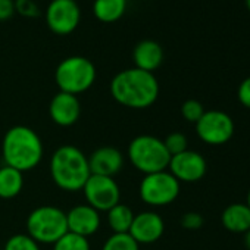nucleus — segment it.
<instances>
[{"instance_id": "obj_1", "label": "nucleus", "mask_w": 250, "mask_h": 250, "mask_svg": "<svg viewBox=\"0 0 250 250\" xmlns=\"http://www.w3.org/2000/svg\"><path fill=\"white\" fill-rule=\"evenodd\" d=\"M159 81L153 72L136 66L118 72L110 81V94L116 103L130 109H147L159 97Z\"/></svg>"}, {"instance_id": "obj_2", "label": "nucleus", "mask_w": 250, "mask_h": 250, "mask_svg": "<svg viewBox=\"0 0 250 250\" xmlns=\"http://www.w3.org/2000/svg\"><path fill=\"white\" fill-rule=\"evenodd\" d=\"M44 156V146L33 128L27 125H14L2 140V158L5 165L21 172L36 169Z\"/></svg>"}, {"instance_id": "obj_3", "label": "nucleus", "mask_w": 250, "mask_h": 250, "mask_svg": "<svg viewBox=\"0 0 250 250\" xmlns=\"http://www.w3.org/2000/svg\"><path fill=\"white\" fill-rule=\"evenodd\" d=\"M49 172L55 186L66 193L81 191L91 175L88 158L72 145H63L52 153Z\"/></svg>"}, {"instance_id": "obj_4", "label": "nucleus", "mask_w": 250, "mask_h": 250, "mask_svg": "<svg viewBox=\"0 0 250 250\" xmlns=\"http://www.w3.org/2000/svg\"><path fill=\"white\" fill-rule=\"evenodd\" d=\"M127 158L134 169L147 175L167 171L171 155L168 153L164 140L150 134H140L130 142Z\"/></svg>"}, {"instance_id": "obj_5", "label": "nucleus", "mask_w": 250, "mask_h": 250, "mask_svg": "<svg viewBox=\"0 0 250 250\" xmlns=\"http://www.w3.org/2000/svg\"><path fill=\"white\" fill-rule=\"evenodd\" d=\"M27 234L39 244H55L68 232L66 212L53 205L34 208L25 219Z\"/></svg>"}, {"instance_id": "obj_6", "label": "nucleus", "mask_w": 250, "mask_h": 250, "mask_svg": "<svg viewBox=\"0 0 250 250\" xmlns=\"http://www.w3.org/2000/svg\"><path fill=\"white\" fill-rule=\"evenodd\" d=\"M96 66L84 56H69L61 61L55 71L59 91L78 96L87 91L96 81Z\"/></svg>"}, {"instance_id": "obj_7", "label": "nucleus", "mask_w": 250, "mask_h": 250, "mask_svg": "<svg viewBox=\"0 0 250 250\" xmlns=\"http://www.w3.org/2000/svg\"><path fill=\"white\" fill-rule=\"evenodd\" d=\"M181 191V183L167 169L147 174L139 186V196L143 203L152 208H164L172 205Z\"/></svg>"}, {"instance_id": "obj_8", "label": "nucleus", "mask_w": 250, "mask_h": 250, "mask_svg": "<svg viewBox=\"0 0 250 250\" xmlns=\"http://www.w3.org/2000/svg\"><path fill=\"white\" fill-rule=\"evenodd\" d=\"M194 125L197 137L209 146H222L228 143L235 131L232 118L227 112L218 109L205 110Z\"/></svg>"}, {"instance_id": "obj_9", "label": "nucleus", "mask_w": 250, "mask_h": 250, "mask_svg": "<svg viewBox=\"0 0 250 250\" xmlns=\"http://www.w3.org/2000/svg\"><path fill=\"white\" fill-rule=\"evenodd\" d=\"M85 203L99 212H107L121 202V187L113 177L90 175L83 190Z\"/></svg>"}, {"instance_id": "obj_10", "label": "nucleus", "mask_w": 250, "mask_h": 250, "mask_svg": "<svg viewBox=\"0 0 250 250\" xmlns=\"http://www.w3.org/2000/svg\"><path fill=\"white\" fill-rule=\"evenodd\" d=\"M80 20L81 11L75 0H52L46 9L47 25L59 36H66L75 31Z\"/></svg>"}, {"instance_id": "obj_11", "label": "nucleus", "mask_w": 250, "mask_h": 250, "mask_svg": "<svg viewBox=\"0 0 250 250\" xmlns=\"http://www.w3.org/2000/svg\"><path fill=\"white\" fill-rule=\"evenodd\" d=\"M168 171L180 183H197L208 172V162L205 156L196 150H184L178 155L171 156Z\"/></svg>"}, {"instance_id": "obj_12", "label": "nucleus", "mask_w": 250, "mask_h": 250, "mask_svg": "<svg viewBox=\"0 0 250 250\" xmlns=\"http://www.w3.org/2000/svg\"><path fill=\"white\" fill-rule=\"evenodd\" d=\"M165 221L155 210H142L134 215L128 234L139 244H153L164 237Z\"/></svg>"}, {"instance_id": "obj_13", "label": "nucleus", "mask_w": 250, "mask_h": 250, "mask_svg": "<svg viewBox=\"0 0 250 250\" xmlns=\"http://www.w3.org/2000/svg\"><path fill=\"white\" fill-rule=\"evenodd\" d=\"M68 231L81 237L94 235L102 227V215L87 203L75 205L66 212Z\"/></svg>"}, {"instance_id": "obj_14", "label": "nucleus", "mask_w": 250, "mask_h": 250, "mask_svg": "<svg viewBox=\"0 0 250 250\" xmlns=\"http://www.w3.org/2000/svg\"><path fill=\"white\" fill-rule=\"evenodd\" d=\"M49 116L58 127H72L81 116V103L78 96L58 91L49 103Z\"/></svg>"}, {"instance_id": "obj_15", "label": "nucleus", "mask_w": 250, "mask_h": 250, "mask_svg": "<svg viewBox=\"0 0 250 250\" xmlns=\"http://www.w3.org/2000/svg\"><path fill=\"white\" fill-rule=\"evenodd\" d=\"M88 158L90 172L93 175L113 177L119 174L125 165L124 153L113 146H102L91 152Z\"/></svg>"}, {"instance_id": "obj_16", "label": "nucleus", "mask_w": 250, "mask_h": 250, "mask_svg": "<svg viewBox=\"0 0 250 250\" xmlns=\"http://www.w3.org/2000/svg\"><path fill=\"white\" fill-rule=\"evenodd\" d=\"M134 66L147 72H155L164 62V49L155 40H142L133 50Z\"/></svg>"}, {"instance_id": "obj_17", "label": "nucleus", "mask_w": 250, "mask_h": 250, "mask_svg": "<svg viewBox=\"0 0 250 250\" xmlns=\"http://www.w3.org/2000/svg\"><path fill=\"white\" fill-rule=\"evenodd\" d=\"M222 227L234 234H246L250 229V208L246 203H231L221 213Z\"/></svg>"}, {"instance_id": "obj_18", "label": "nucleus", "mask_w": 250, "mask_h": 250, "mask_svg": "<svg viewBox=\"0 0 250 250\" xmlns=\"http://www.w3.org/2000/svg\"><path fill=\"white\" fill-rule=\"evenodd\" d=\"M24 172L8 165L0 167V199H15L24 188Z\"/></svg>"}, {"instance_id": "obj_19", "label": "nucleus", "mask_w": 250, "mask_h": 250, "mask_svg": "<svg viewBox=\"0 0 250 250\" xmlns=\"http://www.w3.org/2000/svg\"><path fill=\"white\" fill-rule=\"evenodd\" d=\"M134 212L133 209L125 205V203H118L113 208H110L106 212V221L112 232L115 234H125L130 231V227L134 219Z\"/></svg>"}, {"instance_id": "obj_20", "label": "nucleus", "mask_w": 250, "mask_h": 250, "mask_svg": "<svg viewBox=\"0 0 250 250\" xmlns=\"http://www.w3.org/2000/svg\"><path fill=\"white\" fill-rule=\"evenodd\" d=\"M127 9V0H94L93 14L102 22L118 21Z\"/></svg>"}, {"instance_id": "obj_21", "label": "nucleus", "mask_w": 250, "mask_h": 250, "mask_svg": "<svg viewBox=\"0 0 250 250\" xmlns=\"http://www.w3.org/2000/svg\"><path fill=\"white\" fill-rule=\"evenodd\" d=\"M100 250H140V244L128 234L112 232L103 243Z\"/></svg>"}, {"instance_id": "obj_22", "label": "nucleus", "mask_w": 250, "mask_h": 250, "mask_svg": "<svg viewBox=\"0 0 250 250\" xmlns=\"http://www.w3.org/2000/svg\"><path fill=\"white\" fill-rule=\"evenodd\" d=\"M52 250H91V246L88 238L68 231L53 244Z\"/></svg>"}, {"instance_id": "obj_23", "label": "nucleus", "mask_w": 250, "mask_h": 250, "mask_svg": "<svg viewBox=\"0 0 250 250\" xmlns=\"http://www.w3.org/2000/svg\"><path fill=\"white\" fill-rule=\"evenodd\" d=\"M3 250H42V247L27 232H20L6 240Z\"/></svg>"}, {"instance_id": "obj_24", "label": "nucleus", "mask_w": 250, "mask_h": 250, "mask_svg": "<svg viewBox=\"0 0 250 250\" xmlns=\"http://www.w3.org/2000/svg\"><path fill=\"white\" fill-rule=\"evenodd\" d=\"M164 145H165V147H167V150H168V153L171 156L178 155V153H181V152L188 149V140L180 131H174V133L168 134L164 139Z\"/></svg>"}, {"instance_id": "obj_25", "label": "nucleus", "mask_w": 250, "mask_h": 250, "mask_svg": "<svg viewBox=\"0 0 250 250\" xmlns=\"http://www.w3.org/2000/svg\"><path fill=\"white\" fill-rule=\"evenodd\" d=\"M205 113L203 104L196 99H188L181 104V115L187 122L196 124Z\"/></svg>"}, {"instance_id": "obj_26", "label": "nucleus", "mask_w": 250, "mask_h": 250, "mask_svg": "<svg viewBox=\"0 0 250 250\" xmlns=\"http://www.w3.org/2000/svg\"><path fill=\"white\" fill-rule=\"evenodd\" d=\"M181 227L186 228V229H190V231H196L199 228L203 227V216L199 213V212H187L181 216Z\"/></svg>"}, {"instance_id": "obj_27", "label": "nucleus", "mask_w": 250, "mask_h": 250, "mask_svg": "<svg viewBox=\"0 0 250 250\" xmlns=\"http://www.w3.org/2000/svg\"><path fill=\"white\" fill-rule=\"evenodd\" d=\"M15 11L28 18L39 15V6L34 3V0H15Z\"/></svg>"}, {"instance_id": "obj_28", "label": "nucleus", "mask_w": 250, "mask_h": 250, "mask_svg": "<svg viewBox=\"0 0 250 250\" xmlns=\"http://www.w3.org/2000/svg\"><path fill=\"white\" fill-rule=\"evenodd\" d=\"M237 99L244 107L250 109V77L244 78L240 83V85L237 88Z\"/></svg>"}, {"instance_id": "obj_29", "label": "nucleus", "mask_w": 250, "mask_h": 250, "mask_svg": "<svg viewBox=\"0 0 250 250\" xmlns=\"http://www.w3.org/2000/svg\"><path fill=\"white\" fill-rule=\"evenodd\" d=\"M15 12V0H0V21L11 20Z\"/></svg>"}, {"instance_id": "obj_30", "label": "nucleus", "mask_w": 250, "mask_h": 250, "mask_svg": "<svg viewBox=\"0 0 250 250\" xmlns=\"http://www.w3.org/2000/svg\"><path fill=\"white\" fill-rule=\"evenodd\" d=\"M244 244H246L247 250H250V229L244 234Z\"/></svg>"}, {"instance_id": "obj_31", "label": "nucleus", "mask_w": 250, "mask_h": 250, "mask_svg": "<svg viewBox=\"0 0 250 250\" xmlns=\"http://www.w3.org/2000/svg\"><path fill=\"white\" fill-rule=\"evenodd\" d=\"M246 205L250 208V188H249V193H247V200H246Z\"/></svg>"}, {"instance_id": "obj_32", "label": "nucleus", "mask_w": 250, "mask_h": 250, "mask_svg": "<svg viewBox=\"0 0 250 250\" xmlns=\"http://www.w3.org/2000/svg\"><path fill=\"white\" fill-rule=\"evenodd\" d=\"M246 6H247V9H249V12H250V0H246Z\"/></svg>"}]
</instances>
